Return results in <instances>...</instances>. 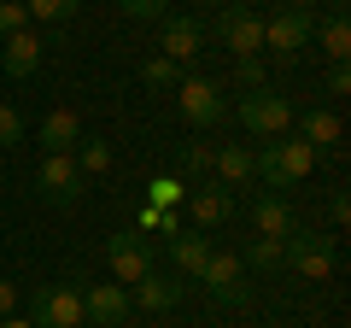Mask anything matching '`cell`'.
Returning a JSON list of instances; mask_svg holds the SVG:
<instances>
[{
	"label": "cell",
	"mask_w": 351,
	"mask_h": 328,
	"mask_svg": "<svg viewBox=\"0 0 351 328\" xmlns=\"http://www.w3.org/2000/svg\"><path fill=\"white\" fill-rule=\"evenodd\" d=\"M205 293H211L217 305H246L252 299V281H246V264H240L234 253H211V264L199 270Z\"/></svg>",
	"instance_id": "9"
},
{
	"label": "cell",
	"mask_w": 351,
	"mask_h": 328,
	"mask_svg": "<svg viewBox=\"0 0 351 328\" xmlns=\"http://www.w3.org/2000/svg\"><path fill=\"white\" fill-rule=\"evenodd\" d=\"M182 293H188V288H182V276H158V270L135 281V305H141V311H152V316L176 311V305H182Z\"/></svg>",
	"instance_id": "17"
},
{
	"label": "cell",
	"mask_w": 351,
	"mask_h": 328,
	"mask_svg": "<svg viewBox=\"0 0 351 328\" xmlns=\"http://www.w3.org/2000/svg\"><path fill=\"white\" fill-rule=\"evenodd\" d=\"M135 229H147V235H182V229H176V211H158V205H141Z\"/></svg>",
	"instance_id": "28"
},
{
	"label": "cell",
	"mask_w": 351,
	"mask_h": 328,
	"mask_svg": "<svg viewBox=\"0 0 351 328\" xmlns=\"http://www.w3.org/2000/svg\"><path fill=\"white\" fill-rule=\"evenodd\" d=\"M351 89V71L346 65H334V71H328V94H346Z\"/></svg>",
	"instance_id": "35"
},
{
	"label": "cell",
	"mask_w": 351,
	"mask_h": 328,
	"mask_svg": "<svg viewBox=\"0 0 351 328\" xmlns=\"http://www.w3.org/2000/svg\"><path fill=\"white\" fill-rule=\"evenodd\" d=\"M36 328H82V293L64 281H41L36 288Z\"/></svg>",
	"instance_id": "8"
},
{
	"label": "cell",
	"mask_w": 351,
	"mask_h": 328,
	"mask_svg": "<svg viewBox=\"0 0 351 328\" xmlns=\"http://www.w3.org/2000/svg\"><path fill=\"white\" fill-rule=\"evenodd\" d=\"M71 159H76V170H82V176H106V170H112V141H100V135H82Z\"/></svg>",
	"instance_id": "22"
},
{
	"label": "cell",
	"mask_w": 351,
	"mask_h": 328,
	"mask_svg": "<svg viewBox=\"0 0 351 328\" xmlns=\"http://www.w3.org/2000/svg\"><path fill=\"white\" fill-rule=\"evenodd\" d=\"M281 264L299 281H328L334 276V235H311V229H293L281 240Z\"/></svg>",
	"instance_id": "3"
},
{
	"label": "cell",
	"mask_w": 351,
	"mask_h": 328,
	"mask_svg": "<svg viewBox=\"0 0 351 328\" xmlns=\"http://www.w3.org/2000/svg\"><path fill=\"white\" fill-rule=\"evenodd\" d=\"M311 170H316V152L299 135H276V141H263V152H252V176H263L269 188H293Z\"/></svg>",
	"instance_id": "1"
},
{
	"label": "cell",
	"mask_w": 351,
	"mask_h": 328,
	"mask_svg": "<svg viewBox=\"0 0 351 328\" xmlns=\"http://www.w3.org/2000/svg\"><path fill=\"white\" fill-rule=\"evenodd\" d=\"M328 217H334V229H346V223H351V200H346V194H334V205H328Z\"/></svg>",
	"instance_id": "34"
},
{
	"label": "cell",
	"mask_w": 351,
	"mask_h": 328,
	"mask_svg": "<svg viewBox=\"0 0 351 328\" xmlns=\"http://www.w3.org/2000/svg\"><path fill=\"white\" fill-rule=\"evenodd\" d=\"M199 47H205V30H199V18H188V12L164 18V59L188 65V59H199Z\"/></svg>",
	"instance_id": "14"
},
{
	"label": "cell",
	"mask_w": 351,
	"mask_h": 328,
	"mask_svg": "<svg viewBox=\"0 0 351 328\" xmlns=\"http://www.w3.org/2000/svg\"><path fill=\"white\" fill-rule=\"evenodd\" d=\"M281 6H293V12H311V6H316V0H281Z\"/></svg>",
	"instance_id": "37"
},
{
	"label": "cell",
	"mask_w": 351,
	"mask_h": 328,
	"mask_svg": "<svg viewBox=\"0 0 351 328\" xmlns=\"http://www.w3.org/2000/svg\"><path fill=\"white\" fill-rule=\"evenodd\" d=\"M182 170H211V147H199V141L182 147Z\"/></svg>",
	"instance_id": "32"
},
{
	"label": "cell",
	"mask_w": 351,
	"mask_h": 328,
	"mask_svg": "<svg viewBox=\"0 0 351 328\" xmlns=\"http://www.w3.org/2000/svg\"><path fill=\"white\" fill-rule=\"evenodd\" d=\"M182 76H188V65H176V59H147L141 65V82H147V89H158V94H176V82H182Z\"/></svg>",
	"instance_id": "23"
},
{
	"label": "cell",
	"mask_w": 351,
	"mask_h": 328,
	"mask_svg": "<svg viewBox=\"0 0 351 328\" xmlns=\"http://www.w3.org/2000/svg\"><path fill=\"white\" fill-rule=\"evenodd\" d=\"M205 6H217V12H223V6H234V0H205Z\"/></svg>",
	"instance_id": "38"
},
{
	"label": "cell",
	"mask_w": 351,
	"mask_h": 328,
	"mask_svg": "<svg viewBox=\"0 0 351 328\" xmlns=\"http://www.w3.org/2000/svg\"><path fill=\"white\" fill-rule=\"evenodd\" d=\"M82 170H76V159L71 152H47V159H41V170H36V194L47 205H76L82 200Z\"/></svg>",
	"instance_id": "7"
},
{
	"label": "cell",
	"mask_w": 351,
	"mask_h": 328,
	"mask_svg": "<svg viewBox=\"0 0 351 328\" xmlns=\"http://www.w3.org/2000/svg\"><path fill=\"white\" fill-rule=\"evenodd\" d=\"M211 170H217V188H246V182H252V147H246V141H223V147H211Z\"/></svg>",
	"instance_id": "15"
},
{
	"label": "cell",
	"mask_w": 351,
	"mask_h": 328,
	"mask_svg": "<svg viewBox=\"0 0 351 328\" xmlns=\"http://www.w3.org/2000/svg\"><path fill=\"white\" fill-rule=\"evenodd\" d=\"M41 59H47V41H41L36 30H18V36H6V47H0V71L12 76V82H29V76L41 71Z\"/></svg>",
	"instance_id": "12"
},
{
	"label": "cell",
	"mask_w": 351,
	"mask_h": 328,
	"mask_svg": "<svg viewBox=\"0 0 351 328\" xmlns=\"http://www.w3.org/2000/svg\"><path fill=\"white\" fill-rule=\"evenodd\" d=\"M18 141H24V112L0 100V147H18Z\"/></svg>",
	"instance_id": "30"
},
{
	"label": "cell",
	"mask_w": 351,
	"mask_h": 328,
	"mask_svg": "<svg viewBox=\"0 0 351 328\" xmlns=\"http://www.w3.org/2000/svg\"><path fill=\"white\" fill-rule=\"evenodd\" d=\"M293 124H299V141H304L311 152H328V147H339V135H346V124H339L334 112H316V106H311L304 117H293Z\"/></svg>",
	"instance_id": "19"
},
{
	"label": "cell",
	"mask_w": 351,
	"mask_h": 328,
	"mask_svg": "<svg viewBox=\"0 0 351 328\" xmlns=\"http://www.w3.org/2000/svg\"><path fill=\"white\" fill-rule=\"evenodd\" d=\"M217 47H228L234 59H252V53H263V12H252L246 0L223 6V12H217Z\"/></svg>",
	"instance_id": "6"
},
{
	"label": "cell",
	"mask_w": 351,
	"mask_h": 328,
	"mask_svg": "<svg viewBox=\"0 0 351 328\" xmlns=\"http://www.w3.org/2000/svg\"><path fill=\"white\" fill-rule=\"evenodd\" d=\"M129 316V288L123 281H100V288L82 293V323L88 328H123Z\"/></svg>",
	"instance_id": "11"
},
{
	"label": "cell",
	"mask_w": 351,
	"mask_h": 328,
	"mask_svg": "<svg viewBox=\"0 0 351 328\" xmlns=\"http://www.w3.org/2000/svg\"><path fill=\"white\" fill-rule=\"evenodd\" d=\"M293 100L281 89H252V94H240V129H246L252 141H276V135H287L293 129Z\"/></svg>",
	"instance_id": "2"
},
{
	"label": "cell",
	"mask_w": 351,
	"mask_h": 328,
	"mask_svg": "<svg viewBox=\"0 0 351 328\" xmlns=\"http://www.w3.org/2000/svg\"><path fill=\"white\" fill-rule=\"evenodd\" d=\"M117 6H123L129 18H164L170 12V0H117Z\"/></svg>",
	"instance_id": "31"
},
{
	"label": "cell",
	"mask_w": 351,
	"mask_h": 328,
	"mask_svg": "<svg viewBox=\"0 0 351 328\" xmlns=\"http://www.w3.org/2000/svg\"><path fill=\"white\" fill-rule=\"evenodd\" d=\"M311 41H322V53H328V59H334V65H346V59H351V24H346V12H334L328 24H316V36H311Z\"/></svg>",
	"instance_id": "21"
},
{
	"label": "cell",
	"mask_w": 351,
	"mask_h": 328,
	"mask_svg": "<svg viewBox=\"0 0 351 328\" xmlns=\"http://www.w3.org/2000/svg\"><path fill=\"white\" fill-rule=\"evenodd\" d=\"M18 30H29L24 0H0V41H6V36H18Z\"/></svg>",
	"instance_id": "29"
},
{
	"label": "cell",
	"mask_w": 351,
	"mask_h": 328,
	"mask_svg": "<svg viewBox=\"0 0 351 328\" xmlns=\"http://www.w3.org/2000/svg\"><path fill=\"white\" fill-rule=\"evenodd\" d=\"M217 240L205 235V229H188V235H170V258H176V276L182 281H199V270L211 264Z\"/></svg>",
	"instance_id": "13"
},
{
	"label": "cell",
	"mask_w": 351,
	"mask_h": 328,
	"mask_svg": "<svg viewBox=\"0 0 351 328\" xmlns=\"http://www.w3.org/2000/svg\"><path fill=\"white\" fill-rule=\"evenodd\" d=\"M106 264H112V281H123V288H135L141 276H152V253H147V240L129 235V229L106 240Z\"/></svg>",
	"instance_id": "10"
},
{
	"label": "cell",
	"mask_w": 351,
	"mask_h": 328,
	"mask_svg": "<svg viewBox=\"0 0 351 328\" xmlns=\"http://www.w3.org/2000/svg\"><path fill=\"white\" fill-rule=\"evenodd\" d=\"M246 270H281V240H269V235H258L246 246V258H240Z\"/></svg>",
	"instance_id": "26"
},
{
	"label": "cell",
	"mask_w": 351,
	"mask_h": 328,
	"mask_svg": "<svg viewBox=\"0 0 351 328\" xmlns=\"http://www.w3.org/2000/svg\"><path fill=\"white\" fill-rule=\"evenodd\" d=\"M328 6H334V12H346V0H328Z\"/></svg>",
	"instance_id": "39"
},
{
	"label": "cell",
	"mask_w": 351,
	"mask_h": 328,
	"mask_svg": "<svg viewBox=\"0 0 351 328\" xmlns=\"http://www.w3.org/2000/svg\"><path fill=\"white\" fill-rule=\"evenodd\" d=\"M234 82L240 89H269V71H263V53H252V59H234Z\"/></svg>",
	"instance_id": "27"
},
{
	"label": "cell",
	"mask_w": 351,
	"mask_h": 328,
	"mask_svg": "<svg viewBox=\"0 0 351 328\" xmlns=\"http://www.w3.org/2000/svg\"><path fill=\"white\" fill-rule=\"evenodd\" d=\"M182 200H188V182L182 176H152L147 182V205H158V211H176Z\"/></svg>",
	"instance_id": "24"
},
{
	"label": "cell",
	"mask_w": 351,
	"mask_h": 328,
	"mask_svg": "<svg viewBox=\"0 0 351 328\" xmlns=\"http://www.w3.org/2000/svg\"><path fill=\"white\" fill-rule=\"evenodd\" d=\"M188 211H193V229H205V235H211L217 223H228V217H234V194L228 188H193L188 194Z\"/></svg>",
	"instance_id": "16"
},
{
	"label": "cell",
	"mask_w": 351,
	"mask_h": 328,
	"mask_svg": "<svg viewBox=\"0 0 351 328\" xmlns=\"http://www.w3.org/2000/svg\"><path fill=\"white\" fill-rule=\"evenodd\" d=\"M252 223H258V235H269V240H287L293 229V211H287V200H276V194H258V205H252Z\"/></svg>",
	"instance_id": "20"
},
{
	"label": "cell",
	"mask_w": 351,
	"mask_h": 328,
	"mask_svg": "<svg viewBox=\"0 0 351 328\" xmlns=\"http://www.w3.org/2000/svg\"><path fill=\"white\" fill-rule=\"evenodd\" d=\"M12 311H18V281L0 276V316H12Z\"/></svg>",
	"instance_id": "33"
},
{
	"label": "cell",
	"mask_w": 351,
	"mask_h": 328,
	"mask_svg": "<svg viewBox=\"0 0 351 328\" xmlns=\"http://www.w3.org/2000/svg\"><path fill=\"white\" fill-rule=\"evenodd\" d=\"M82 135H88L82 117L64 112V106H59V112H47V117H41V129H36V141H41L47 152H76V141H82Z\"/></svg>",
	"instance_id": "18"
},
{
	"label": "cell",
	"mask_w": 351,
	"mask_h": 328,
	"mask_svg": "<svg viewBox=\"0 0 351 328\" xmlns=\"http://www.w3.org/2000/svg\"><path fill=\"white\" fill-rule=\"evenodd\" d=\"M0 328H36V323H29V316H18V311H12V316H0Z\"/></svg>",
	"instance_id": "36"
},
{
	"label": "cell",
	"mask_w": 351,
	"mask_h": 328,
	"mask_svg": "<svg viewBox=\"0 0 351 328\" xmlns=\"http://www.w3.org/2000/svg\"><path fill=\"white\" fill-rule=\"evenodd\" d=\"M176 112L188 117L193 129H217L228 117L223 82H217V76H182V82H176Z\"/></svg>",
	"instance_id": "4"
},
{
	"label": "cell",
	"mask_w": 351,
	"mask_h": 328,
	"mask_svg": "<svg viewBox=\"0 0 351 328\" xmlns=\"http://www.w3.org/2000/svg\"><path fill=\"white\" fill-rule=\"evenodd\" d=\"M311 36H316V12L281 6V12L263 18V53H276V59H299V53L311 47Z\"/></svg>",
	"instance_id": "5"
},
{
	"label": "cell",
	"mask_w": 351,
	"mask_h": 328,
	"mask_svg": "<svg viewBox=\"0 0 351 328\" xmlns=\"http://www.w3.org/2000/svg\"><path fill=\"white\" fill-rule=\"evenodd\" d=\"M76 6H82V0H24V12L36 18V24H71Z\"/></svg>",
	"instance_id": "25"
}]
</instances>
